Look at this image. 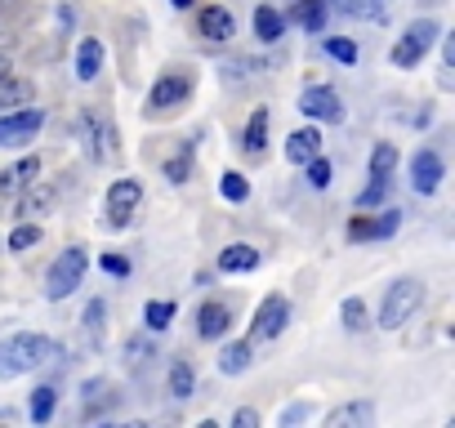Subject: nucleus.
<instances>
[{"label":"nucleus","mask_w":455,"mask_h":428,"mask_svg":"<svg viewBox=\"0 0 455 428\" xmlns=\"http://www.w3.org/2000/svg\"><path fill=\"white\" fill-rule=\"evenodd\" d=\"M50 357H59V344L50 335H10L0 344V379H19L28 370H41Z\"/></svg>","instance_id":"1"},{"label":"nucleus","mask_w":455,"mask_h":428,"mask_svg":"<svg viewBox=\"0 0 455 428\" xmlns=\"http://www.w3.org/2000/svg\"><path fill=\"white\" fill-rule=\"evenodd\" d=\"M419 304H424V281H419V277H397V281L384 290L379 326H384V330H397L402 321H411V313H419Z\"/></svg>","instance_id":"2"},{"label":"nucleus","mask_w":455,"mask_h":428,"mask_svg":"<svg viewBox=\"0 0 455 428\" xmlns=\"http://www.w3.org/2000/svg\"><path fill=\"white\" fill-rule=\"evenodd\" d=\"M85 268H90L85 246H68V250L50 264V273H45V295H50V299H68V295H76V286L85 281Z\"/></svg>","instance_id":"3"},{"label":"nucleus","mask_w":455,"mask_h":428,"mask_svg":"<svg viewBox=\"0 0 455 428\" xmlns=\"http://www.w3.org/2000/svg\"><path fill=\"white\" fill-rule=\"evenodd\" d=\"M188 99H192V72H188V67H170V72L152 85V94H148V112H152V116H165V112L183 107Z\"/></svg>","instance_id":"4"},{"label":"nucleus","mask_w":455,"mask_h":428,"mask_svg":"<svg viewBox=\"0 0 455 428\" xmlns=\"http://www.w3.org/2000/svg\"><path fill=\"white\" fill-rule=\"evenodd\" d=\"M437 36H442V28H437L433 19H415V23L397 36V45H393V63H397V67H415V63L433 50Z\"/></svg>","instance_id":"5"},{"label":"nucleus","mask_w":455,"mask_h":428,"mask_svg":"<svg viewBox=\"0 0 455 428\" xmlns=\"http://www.w3.org/2000/svg\"><path fill=\"white\" fill-rule=\"evenodd\" d=\"M45 125V112L41 107H10L5 116H0V147H28Z\"/></svg>","instance_id":"6"},{"label":"nucleus","mask_w":455,"mask_h":428,"mask_svg":"<svg viewBox=\"0 0 455 428\" xmlns=\"http://www.w3.org/2000/svg\"><path fill=\"white\" fill-rule=\"evenodd\" d=\"M139 201H143V183H139V178H116V183L108 187V224H112V228H130Z\"/></svg>","instance_id":"7"},{"label":"nucleus","mask_w":455,"mask_h":428,"mask_svg":"<svg viewBox=\"0 0 455 428\" xmlns=\"http://www.w3.org/2000/svg\"><path fill=\"white\" fill-rule=\"evenodd\" d=\"M286 321H291V299H286V295H268V299L259 304V313H255L251 339L268 344V339H277V335L286 330Z\"/></svg>","instance_id":"8"},{"label":"nucleus","mask_w":455,"mask_h":428,"mask_svg":"<svg viewBox=\"0 0 455 428\" xmlns=\"http://www.w3.org/2000/svg\"><path fill=\"white\" fill-rule=\"evenodd\" d=\"M299 112H304L308 121H326V125H335V121L344 116V103H339V94H335L331 85H308V90L299 94Z\"/></svg>","instance_id":"9"},{"label":"nucleus","mask_w":455,"mask_h":428,"mask_svg":"<svg viewBox=\"0 0 455 428\" xmlns=\"http://www.w3.org/2000/svg\"><path fill=\"white\" fill-rule=\"evenodd\" d=\"M442 156L437 152H428V147H419L415 156H411V187L419 192V196H433L437 187H442Z\"/></svg>","instance_id":"10"},{"label":"nucleus","mask_w":455,"mask_h":428,"mask_svg":"<svg viewBox=\"0 0 455 428\" xmlns=\"http://www.w3.org/2000/svg\"><path fill=\"white\" fill-rule=\"evenodd\" d=\"M397 224H402V214H397V210H384V214H375V219H353V224H348V242L393 237V233H397Z\"/></svg>","instance_id":"11"},{"label":"nucleus","mask_w":455,"mask_h":428,"mask_svg":"<svg viewBox=\"0 0 455 428\" xmlns=\"http://www.w3.org/2000/svg\"><path fill=\"white\" fill-rule=\"evenodd\" d=\"M196 28H201V36L214 41V45H223V41H233V36H237V23H233V14H228L223 5H205Z\"/></svg>","instance_id":"12"},{"label":"nucleus","mask_w":455,"mask_h":428,"mask_svg":"<svg viewBox=\"0 0 455 428\" xmlns=\"http://www.w3.org/2000/svg\"><path fill=\"white\" fill-rule=\"evenodd\" d=\"M36 174H41V156H23V161H14L10 170H0V196H19Z\"/></svg>","instance_id":"13"},{"label":"nucleus","mask_w":455,"mask_h":428,"mask_svg":"<svg viewBox=\"0 0 455 428\" xmlns=\"http://www.w3.org/2000/svg\"><path fill=\"white\" fill-rule=\"evenodd\" d=\"M375 424V406L371 401H348V406H335L326 415V428H371Z\"/></svg>","instance_id":"14"},{"label":"nucleus","mask_w":455,"mask_h":428,"mask_svg":"<svg viewBox=\"0 0 455 428\" xmlns=\"http://www.w3.org/2000/svg\"><path fill=\"white\" fill-rule=\"evenodd\" d=\"M228 326H233V313H228L223 304H201L196 308V335L201 339H219V335H228Z\"/></svg>","instance_id":"15"},{"label":"nucleus","mask_w":455,"mask_h":428,"mask_svg":"<svg viewBox=\"0 0 455 428\" xmlns=\"http://www.w3.org/2000/svg\"><path fill=\"white\" fill-rule=\"evenodd\" d=\"M335 10L348 19H362V23H388L393 0H335Z\"/></svg>","instance_id":"16"},{"label":"nucleus","mask_w":455,"mask_h":428,"mask_svg":"<svg viewBox=\"0 0 455 428\" xmlns=\"http://www.w3.org/2000/svg\"><path fill=\"white\" fill-rule=\"evenodd\" d=\"M317 152H322V134H317V125H304V130H295V134L286 139V161H295V165L313 161Z\"/></svg>","instance_id":"17"},{"label":"nucleus","mask_w":455,"mask_h":428,"mask_svg":"<svg viewBox=\"0 0 455 428\" xmlns=\"http://www.w3.org/2000/svg\"><path fill=\"white\" fill-rule=\"evenodd\" d=\"M32 94H36V85L28 81V76H0V112H10V107H28L32 103Z\"/></svg>","instance_id":"18"},{"label":"nucleus","mask_w":455,"mask_h":428,"mask_svg":"<svg viewBox=\"0 0 455 428\" xmlns=\"http://www.w3.org/2000/svg\"><path fill=\"white\" fill-rule=\"evenodd\" d=\"M259 268V250L255 246H228L223 255H219V273H255Z\"/></svg>","instance_id":"19"},{"label":"nucleus","mask_w":455,"mask_h":428,"mask_svg":"<svg viewBox=\"0 0 455 428\" xmlns=\"http://www.w3.org/2000/svg\"><path fill=\"white\" fill-rule=\"evenodd\" d=\"M99 72H103V45L90 36V41H81V50H76V76L90 85V81H99Z\"/></svg>","instance_id":"20"},{"label":"nucleus","mask_w":455,"mask_h":428,"mask_svg":"<svg viewBox=\"0 0 455 428\" xmlns=\"http://www.w3.org/2000/svg\"><path fill=\"white\" fill-rule=\"evenodd\" d=\"M242 143H246V152H251V156H259V152H264V143H268V107H255V112H251Z\"/></svg>","instance_id":"21"},{"label":"nucleus","mask_w":455,"mask_h":428,"mask_svg":"<svg viewBox=\"0 0 455 428\" xmlns=\"http://www.w3.org/2000/svg\"><path fill=\"white\" fill-rule=\"evenodd\" d=\"M251 361H255L251 344H223V353H219V370L223 375H242V370H251Z\"/></svg>","instance_id":"22"},{"label":"nucleus","mask_w":455,"mask_h":428,"mask_svg":"<svg viewBox=\"0 0 455 428\" xmlns=\"http://www.w3.org/2000/svg\"><path fill=\"white\" fill-rule=\"evenodd\" d=\"M50 201H54V187H45V183H28L23 187V201H19V214H23V219H28V214H45L50 210Z\"/></svg>","instance_id":"23"},{"label":"nucleus","mask_w":455,"mask_h":428,"mask_svg":"<svg viewBox=\"0 0 455 428\" xmlns=\"http://www.w3.org/2000/svg\"><path fill=\"white\" fill-rule=\"evenodd\" d=\"M282 32H286V19H282L273 5H259V10H255V36L273 45V41H282Z\"/></svg>","instance_id":"24"},{"label":"nucleus","mask_w":455,"mask_h":428,"mask_svg":"<svg viewBox=\"0 0 455 428\" xmlns=\"http://www.w3.org/2000/svg\"><path fill=\"white\" fill-rule=\"evenodd\" d=\"M295 23L317 36L326 28V0H299V5H295Z\"/></svg>","instance_id":"25"},{"label":"nucleus","mask_w":455,"mask_h":428,"mask_svg":"<svg viewBox=\"0 0 455 428\" xmlns=\"http://www.w3.org/2000/svg\"><path fill=\"white\" fill-rule=\"evenodd\" d=\"M192 174V143H179V152L165 161V183H188Z\"/></svg>","instance_id":"26"},{"label":"nucleus","mask_w":455,"mask_h":428,"mask_svg":"<svg viewBox=\"0 0 455 428\" xmlns=\"http://www.w3.org/2000/svg\"><path fill=\"white\" fill-rule=\"evenodd\" d=\"M192 384H196L192 366H188V361H170V397L188 401V397H192Z\"/></svg>","instance_id":"27"},{"label":"nucleus","mask_w":455,"mask_h":428,"mask_svg":"<svg viewBox=\"0 0 455 428\" xmlns=\"http://www.w3.org/2000/svg\"><path fill=\"white\" fill-rule=\"evenodd\" d=\"M393 170H397V147H393V143H375V152H371V174H375V178H393Z\"/></svg>","instance_id":"28"},{"label":"nucleus","mask_w":455,"mask_h":428,"mask_svg":"<svg viewBox=\"0 0 455 428\" xmlns=\"http://www.w3.org/2000/svg\"><path fill=\"white\" fill-rule=\"evenodd\" d=\"M54 401H59V388H36L32 392V424H50V415H54Z\"/></svg>","instance_id":"29"},{"label":"nucleus","mask_w":455,"mask_h":428,"mask_svg":"<svg viewBox=\"0 0 455 428\" xmlns=\"http://www.w3.org/2000/svg\"><path fill=\"white\" fill-rule=\"evenodd\" d=\"M219 192H223V201H233V205H242L246 196H251V183L237 174V170H228L223 178H219Z\"/></svg>","instance_id":"30"},{"label":"nucleus","mask_w":455,"mask_h":428,"mask_svg":"<svg viewBox=\"0 0 455 428\" xmlns=\"http://www.w3.org/2000/svg\"><path fill=\"white\" fill-rule=\"evenodd\" d=\"M143 321H148V330H170V321H174V304L152 299V304L143 308Z\"/></svg>","instance_id":"31"},{"label":"nucleus","mask_w":455,"mask_h":428,"mask_svg":"<svg viewBox=\"0 0 455 428\" xmlns=\"http://www.w3.org/2000/svg\"><path fill=\"white\" fill-rule=\"evenodd\" d=\"M36 242H41V224H28V219H23V224L10 233V250H19V255H28Z\"/></svg>","instance_id":"32"},{"label":"nucleus","mask_w":455,"mask_h":428,"mask_svg":"<svg viewBox=\"0 0 455 428\" xmlns=\"http://www.w3.org/2000/svg\"><path fill=\"white\" fill-rule=\"evenodd\" d=\"M339 317H344V326H348V330H366V304H362L357 295H353V299H344Z\"/></svg>","instance_id":"33"},{"label":"nucleus","mask_w":455,"mask_h":428,"mask_svg":"<svg viewBox=\"0 0 455 428\" xmlns=\"http://www.w3.org/2000/svg\"><path fill=\"white\" fill-rule=\"evenodd\" d=\"M326 54H331L335 63H344V67H353V63H357V45H353V41H339V36H331V41H326Z\"/></svg>","instance_id":"34"},{"label":"nucleus","mask_w":455,"mask_h":428,"mask_svg":"<svg viewBox=\"0 0 455 428\" xmlns=\"http://www.w3.org/2000/svg\"><path fill=\"white\" fill-rule=\"evenodd\" d=\"M304 165H308V183H313V187H331V161H326L322 152H317L313 161H304Z\"/></svg>","instance_id":"35"},{"label":"nucleus","mask_w":455,"mask_h":428,"mask_svg":"<svg viewBox=\"0 0 455 428\" xmlns=\"http://www.w3.org/2000/svg\"><path fill=\"white\" fill-rule=\"evenodd\" d=\"M384 192H388V178H375V174H371V183L362 187L357 205H362V210H371V205H379V201H384Z\"/></svg>","instance_id":"36"},{"label":"nucleus","mask_w":455,"mask_h":428,"mask_svg":"<svg viewBox=\"0 0 455 428\" xmlns=\"http://www.w3.org/2000/svg\"><path fill=\"white\" fill-rule=\"evenodd\" d=\"M103 268H108L112 277H130V264H125L121 255H103Z\"/></svg>","instance_id":"37"},{"label":"nucleus","mask_w":455,"mask_h":428,"mask_svg":"<svg viewBox=\"0 0 455 428\" xmlns=\"http://www.w3.org/2000/svg\"><path fill=\"white\" fill-rule=\"evenodd\" d=\"M233 424H237V428H255V424H259V410H251V406H242V410L233 415Z\"/></svg>","instance_id":"38"},{"label":"nucleus","mask_w":455,"mask_h":428,"mask_svg":"<svg viewBox=\"0 0 455 428\" xmlns=\"http://www.w3.org/2000/svg\"><path fill=\"white\" fill-rule=\"evenodd\" d=\"M103 313H108V308H103V299H94V304H90V308H85V326H90V330H94V326H99V321H103Z\"/></svg>","instance_id":"39"},{"label":"nucleus","mask_w":455,"mask_h":428,"mask_svg":"<svg viewBox=\"0 0 455 428\" xmlns=\"http://www.w3.org/2000/svg\"><path fill=\"white\" fill-rule=\"evenodd\" d=\"M125 353H130V361H143V357H148V344H130Z\"/></svg>","instance_id":"40"},{"label":"nucleus","mask_w":455,"mask_h":428,"mask_svg":"<svg viewBox=\"0 0 455 428\" xmlns=\"http://www.w3.org/2000/svg\"><path fill=\"white\" fill-rule=\"evenodd\" d=\"M170 5H174V10H192V0H170Z\"/></svg>","instance_id":"41"},{"label":"nucleus","mask_w":455,"mask_h":428,"mask_svg":"<svg viewBox=\"0 0 455 428\" xmlns=\"http://www.w3.org/2000/svg\"><path fill=\"white\" fill-rule=\"evenodd\" d=\"M5 72H10V59H5V54H0V76H5Z\"/></svg>","instance_id":"42"}]
</instances>
